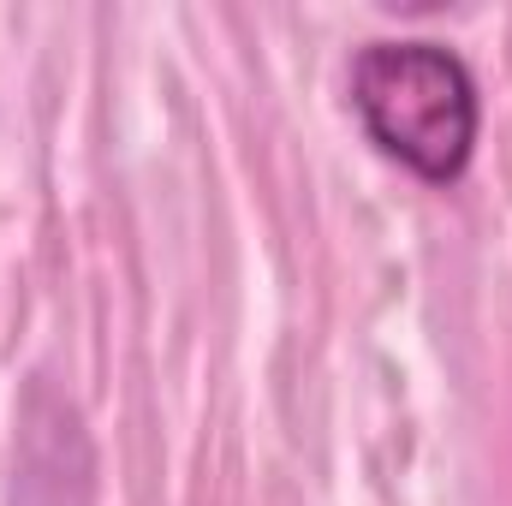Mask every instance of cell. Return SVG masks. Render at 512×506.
Listing matches in <instances>:
<instances>
[{"instance_id": "cell-1", "label": "cell", "mask_w": 512, "mask_h": 506, "mask_svg": "<svg viewBox=\"0 0 512 506\" xmlns=\"http://www.w3.org/2000/svg\"><path fill=\"white\" fill-rule=\"evenodd\" d=\"M352 108L399 167L429 185H453L477 149V78L471 66L429 36H387L364 42L352 60Z\"/></svg>"}]
</instances>
